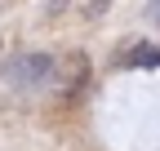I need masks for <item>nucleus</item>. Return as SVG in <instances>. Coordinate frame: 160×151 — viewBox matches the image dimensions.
<instances>
[{
  "mask_svg": "<svg viewBox=\"0 0 160 151\" xmlns=\"http://www.w3.org/2000/svg\"><path fill=\"white\" fill-rule=\"evenodd\" d=\"M53 76H58L62 98H71V93H76V89H85V80H89V58H85V53H67L62 67H53Z\"/></svg>",
  "mask_w": 160,
  "mask_h": 151,
  "instance_id": "f257e3e1",
  "label": "nucleus"
},
{
  "mask_svg": "<svg viewBox=\"0 0 160 151\" xmlns=\"http://www.w3.org/2000/svg\"><path fill=\"white\" fill-rule=\"evenodd\" d=\"M13 85H49L53 80V58H40V53H31V58H18L9 67Z\"/></svg>",
  "mask_w": 160,
  "mask_h": 151,
  "instance_id": "f03ea898",
  "label": "nucleus"
},
{
  "mask_svg": "<svg viewBox=\"0 0 160 151\" xmlns=\"http://www.w3.org/2000/svg\"><path fill=\"white\" fill-rule=\"evenodd\" d=\"M58 5H71L80 18H98V13H102V9L111 5V0H58Z\"/></svg>",
  "mask_w": 160,
  "mask_h": 151,
  "instance_id": "7ed1b4c3",
  "label": "nucleus"
},
{
  "mask_svg": "<svg viewBox=\"0 0 160 151\" xmlns=\"http://www.w3.org/2000/svg\"><path fill=\"white\" fill-rule=\"evenodd\" d=\"M120 62H160V49H142V45H138V49H129V53H120Z\"/></svg>",
  "mask_w": 160,
  "mask_h": 151,
  "instance_id": "20e7f679",
  "label": "nucleus"
},
{
  "mask_svg": "<svg viewBox=\"0 0 160 151\" xmlns=\"http://www.w3.org/2000/svg\"><path fill=\"white\" fill-rule=\"evenodd\" d=\"M0 5H5V0H0Z\"/></svg>",
  "mask_w": 160,
  "mask_h": 151,
  "instance_id": "39448f33",
  "label": "nucleus"
}]
</instances>
